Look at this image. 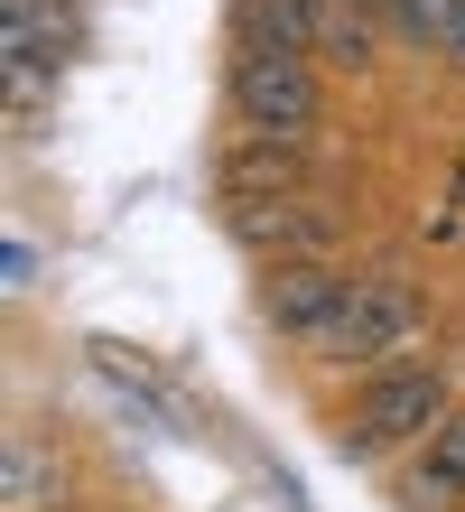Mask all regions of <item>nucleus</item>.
Returning <instances> with one entry per match:
<instances>
[{"mask_svg":"<svg viewBox=\"0 0 465 512\" xmlns=\"http://www.w3.org/2000/svg\"><path fill=\"white\" fill-rule=\"evenodd\" d=\"M317 177V149L307 140H252L242 131L224 149V205H279V196H307Z\"/></svg>","mask_w":465,"mask_h":512,"instance_id":"39448f33","label":"nucleus"},{"mask_svg":"<svg viewBox=\"0 0 465 512\" xmlns=\"http://www.w3.org/2000/svg\"><path fill=\"white\" fill-rule=\"evenodd\" d=\"M326 10L317 0H233V56H317Z\"/></svg>","mask_w":465,"mask_h":512,"instance_id":"0eeeda50","label":"nucleus"},{"mask_svg":"<svg viewBox=\"0 0 465 512\" xmlns=\"http://www.w3.org/2000/svg\"><path fill=\"white\" fill-rule=\"evenodd\" d=\"M233 215V233L252 243L261 261H279V270H298V261H326L345 233H335V215L317 196H279V205H224Z\"/></svg>","mask_w":465,"mask_h":512,"instance_id":"20e7f679","label":"nucleus"},{"mask_svg":"<svg viewBox=\"0 0 465 512\" xmlns=\"http://www.w3.org/2000/svg\"><path fill=\"white\" fill-rule=\"evenodd\" d=\"M345 289H354V270H335V261H298V270H270L261 308H270V326H279L289 345H317L326 326H335V308H345Z\"/></svg>","mask_w":465,"mask_h":512,"instance_id":"423d86ee","label":"nucleus"},{"mask_svg":"<svg viewBox=\"0 0 465 512\" xmlns=\"http://www.w3.org/2000/svg\"><path fill=\"white\" fill-rule=\"evenodd\" d=\"M428 326V298L400 280V270H363V280L345 289V308H335V326L307 354H326V364H354V373H382V364H410Z\"/></svg>","mask_w":465,"mask_h":512,"instance_id":"f03ea898","label":"nucleus"},{"mask_svg":"<svg viewBox=\"0 0 465 512\" xmlns=\"http://www.w3.org/2000/svg\"><path fill=\"white\" fill-rule=\"evenodd\" d=\"M56 75H66V47H38V38H10V103L38 112L56 94Z\"/></svg>","mask_w":465,"mask_h":512,"instance_id":"9d476101","label":"nucleus"},{"mask_svg":"<svg viewBox=\"0 0 465 512\" xmlns=\"http://www.w3.org/2000/svg\"><path fill=\"white\" fill-rule=\"evenodd\" d=\"M438 19H447V0H382V28L410 47H438Z\"/></svg>","mask_w":465,"mask_h":512,"instance_id":"9b49d317","label":"nucleus"},{"mask_svg":"<svg viewBox=\"0 0 465 512\" xmlns=\"http://www.w3.org/2000/svg\"><path fill=\"white\" fill-rule=\"evenodd\" d=\"M410 503L419 512H456L465 503V410H447V429L410 457Z\"/></svg>","mask_w":465,"mask_h":512,"instance_id":"6e6552de","label":"nucleus"},{"mask_svg":"<svg viewBox=\"0 0 465 512\" xmlns=\"http://www.w3.org/2000/svg\"><path fill=\"white\" fill-rule=\"evenodd\" d=\"M233 122L252 140H307L326 112V66L317 56H233Z\"/></svg>","mask_w":465,"mask_h":512,"instance_id":"7ed1b4c3","label":"nucleus"},{"mask_svg":"<svg viewBox=\"0 0 465 512\" xmlns=\"http://www.w3.org/2000/svg\"><path fill=\"white\" fill-rule=\"evenodd\" d=\"M447 373L438 364H382V373H363V401H354V419H345V457H400V447H419L447 429Z\"/></svg>","mask_w":465,"mask_h":512,"instance_id":"f257e3e1","label":"nucleus"},{"mask_svg":"<svg viewBox=\"0 0 465 512\" xmlns=\"http://www.w3.org/2000/svg\"><path fill=\"white\" fill-rule=\"evenodd\" d=\"M438 56H456V66H465V0H447V19H438Z\"/></svg>","mask_w":465,"mask_h":512,"instance_id":"ddd939ff","label":"nucleus"},{"mask_svg":"<svg viewBox=\"0 0 465 512\" xmlns=\"http://www.w3.org/2000/svg\"><path fill=\"white\" fill-rule=\"evenodd\" d=\"M93 373H112L121 391H131V401H159V373H149L140 354H121V345H93Z\"/></svg>","mask_w":465,"mask_h":512,"instance_id":"f8f14e48","label":"nucleus"},{"mask_svg":"<svg viewBox=\"0 0 465 512\" xmlns=\"http://www.w3.org/2000/svg\"><path fill=\"white\" fill-rule=\"evenodd\" d=\"M372 56H382V19H372V10H326L317 66H372Z\"/></svg>","mask_w":465,"mask_h":512,"instance_id":"1a4fd4ad","label":"nucleus"}]
</instances>
